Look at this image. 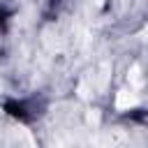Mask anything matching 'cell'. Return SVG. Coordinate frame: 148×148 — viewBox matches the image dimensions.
<instances>
[{
  "label": "cell",
  "mask_w": 148,
  "mask_h": 148,
  "mask_svg": "<svg viewBox=\"0 0 148 148\" xmlns=\"http://www.w3.org/2000/svg\"><path fill=\"white\" fill-rule=\"evenodd\" d=\"M136 102H139V95H136L134 90H120L118 97H116V106H118V109H130V106H134Z\"/></svg>",
  "instance_id": "obj_1"
},
{
  "label": "cell",
  "mask_w": 148,
  "mask_h": 148,
  "mask_svg": "<svg viewBox=\"0 0 148 148\" xmlns=\"http://www.w3.org/2000/svg\"><path fill=\"white\" fill-rule=\"evenodd\" d=\"M143 35H146V39H148V25H146V30H143Z\"/></svg>",
  "instance_id": "obj_2"
}]
</instances>
